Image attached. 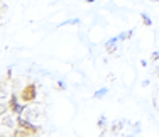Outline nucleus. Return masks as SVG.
Segmentation results:
<instances>
[{"label":"nucleus","instance_id":"nucleus-7","mask_svg":"<svg viewBox=\"0 0 159 137\" xmlns=\"http://www.w3.org/2000/svg\"><path fill=\"white\" fill-rule=\"evenodd\" d=\"M152 59H154V61H156V59H159V52H154V54H152Z\"/></svg>","mask_w":159,"mask_h":137},{"label":"nucleus","instance_id":"nucleus-2","mask_svg":"<svg viewBox=\"0 0 159 137\" xmlns=\"http://www.w3.org/2000/svg\"><path fill=\"white\" fill-rule=\"evenodd\" d=\"M107 91H108V88H100V90H96L95 95H93V98H102V97H105Z\"/></svg>","mask_w":159,"mask_h":137},{"label":"nucleus","instance_id":"nucleus-1","mask_svg":"<svg viewBox=\"0 0 159 137\" xmlns=\"http://www.w3.org/2000/svg\"><path fill=\"white\" fill-rule=\"evenodd\" d=\"M119 36H117V37H112V39H110V41H107V42H105V48H107V49H108V51H113V44H117V41H119Z\"/></svg>","mask_w":159,"mask_h":137},{"label":"nucleus","instance_id":"nucleus-3","mask_svg":"<svg viewBox=\"0 0 159 137\" xmlns=\"http://www.w3.org/2000/svg\"><path fill=\"white\" fill-rule=\"evenodd\" d=\"M142 20H144V24H146V25H152V20H151L144 12H142Z\"/></svg>","mask_w":159,"mask_h":137},{"label":"nucleus","instance_id":"nucleus-4","mask_svg":"<svg viewBox=\"0 0 159 137\" xmlns=\"http://www.w3.org/2000/svg\"><path fill=\"white\" fill-rule=\"evenodd\" d=\"M130 36H132V31H127V32H122L119 37L120 39H125V37H130Z\"/></svg>","mask_w":159,"mask_h":137},{"label":"nucleus","instance_id":"nucleus-5","mask_svg":"<svg viewBox=\"0 0 159 137\" xmlns=\"http://www.w3.org/2000/svg\"><path fill=\"white\" fill-rule=\"evenodd\" d=\"M98 125L102 127V125H105V117H100V120H98Z\"/></svg>","mask_w":159,"mask_h":137},{"label":"nucleus","instance_id":"nucleus-8","mask_svg":"<svg viewBox=\"0 0 159 137\" xmlns=\"http://www.w3.org/2000/svg\"><path fill=\"white\" fill-rule=\"evenodd\" d=\"M86 2H90V3H93V2H95V0H86Z\"/></svg>","mask_w":159,"mask_h":137},{"label":"nucleus","instance_id":"nucleus-6","mask_svg":"<svg viewBox=\"0 0 159 137\" xmlns=\"http://www.w3.org/2000/svg\"><path fill=\"white\" fill-rule=\"evenodd\" d=\"M59 88H63V90H66V83H65V81H59Z\"/></svg>","mask_w":159,"mask_h":137}]
</instances>
